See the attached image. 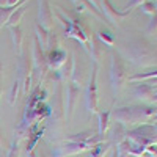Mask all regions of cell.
<instances>
[{
	"label": "cell",
	"mask_w": 157,
	"mask_h": 157,
	"mask_svg": "<svg viewBox=\"0 0 157 157\" xmlns=\"http://www.w3.org/2000/svg\"><path fill=\"white\" fill-rule=\"evenodd\" d=\"M155 77H157V72H155V69H154L152 72H146V74H134V75H130V77H127V82L135 83V82L149 80V78H154V80H155Z\"/></svg>",
	"instance_id": "obj_24"
},
{
	"label": "cell",
	"mask_w": 157,
	"mask_h": 157,
	"mask_svg": "<svg viewBox=\"0 0 157 157\" xmlns=\"http://www.w3.org/2000/svg\"><path fill=\"white\" fill-rule=\"evenodd\" d=\"M126 138L129 141L135 143V145H141L145 148L155 145V124L146 123V124H140L134 129H127Z\"/></svg>",
	"instance_id": "obj_3"
},
{
	"label": "cell",
	"mask_w": 157,
	"mask_h": 157,
	"mask_svg": "<svg viewBox=\"0 0 157 157\" xmlns=\"http://www.w3.org/2000/svg\"><path fill=\"white\" fill-rule=\"evenodd\" d=\"M98 64L94 63L93 71H91V77H90V83H88V90H86V98H85V105L90 115L98 113Z\"/></svg>",
	"instance_id": "obj_9"
},
{
	"label": "cell",
	"mask_w": 157,
	"mask_h": 157,
	"mask_svg": "<svg viewBox=\"0 0 157 157\" xmlns=\"http://www.w3.org/2000/svg\"><path fill=\"white\" fill-rule=\"evenodd\" d=\"M149 35H155V17H151L149 21V25H148V30H146Z\"/></svg>",
	"instance_id": "obj_32"
},
{
	"label": "cell",
	"mask_w": 157,
	"mask_h": 157,
	"mask_svg": "<svg viewBox=\"0 0 157 157\" xmlns=\"http://www.w3.org/2000/svg\"><path fill=\"white\" fill-rule=\"evenodd\" d=\"M27 157H36V154L33 151H30V152H27Z\"/></svg>",
	"instance_id": "obj_37"
},
{
	"label": "cell",
	"mask_w": 157,
	"mask_h": 157,
	"mask_svg": "<svg viewBox=\"0 0 157 157\" xmlns=\"http://www.w3.org/2000/svg\"><path fill=\"white\" fill-rule=\"evenodd\" d=\"M66 36L68 38H74L77 39L80 44H83V47H86L88 50V38H90V32L80 24V21H72L71 27L66 30Z\"/></svg>",
	"instance_id": "obj_13"
},
{
	"label": "cell",
	"mask_w": 157,
	"mask_h": 157,
	"mask_svg": "<svg viewBox=\"0 0 157 157\" xmlns=\"http://www.w3.org/2000/svg\"><path fill=\"white\" fill-rule=\"evenodd\" d=\"M134 96H135L137 99H140L141 102L148 104V105L155 107V101H157L155 85L140 82V83H138V85H135V88H134Z\"/></svg>",
	"instance_id": "obj_11"
},
{
	"label": "cell",
	"mask_w": 157,
	"mask_h": 157,
	"mask_svg": "<svg viewBox=\"0 0 157 157\" xmlns=\"http://www.w3.org/2000/svg\"><path fill=\"white\" fill-rule=\"evenodd\" d=\"M86 64L82 60L72 58V72H71V83L82 88V85L86 80Z\"/></svg>",
	"instance_id": "obj_14"
},
{
	"label": "cell",
	"mask_w": 157,
	"mask_h": 157,
	"mask_svg": "<svg viewBox=\"0 0 157 157\" xmlns=\"http://www.w3.org/2000/svg\"><path fill=\"white\" fill-rule=\"evenodd\" d=\"M6 157H19V141L16 138H13V143H11V148L6 154Z\"/></svg>",
	"instance_id": "obj_30"
},
{
	"label": "cell",
	"mask_w": 157,
	"mask_h": 157,
	"mask_svg": "<svg viewBox=\"0 0 157 157\" xmlns=\"http://www.w3.org/2000/svg\"><path fill=\"white\" fill-rule=\"evenodd\" d=\"M78 94H80V88L69 83L68 85V91H66V105H64V116H66V123H69L71 116L74 113V109L77 105V101H78Z\"/></svg>",
	"instance_id": "obj_15"
},
{
	"label": "cell",
	"mask_w": 157,
	"mask_h": 157,
	"mask_svg": "<svg viewBox=\"0 0 157 157\" xmlns=\"http://www.w3.org/2000/svg\"><path fill=\"white\" fill-rule=\"evenodd\" d=\"M30 58H32V66H33V75H36V78L39 80V85H41V80L46 77L49 66H47V58L44 55V49L36 41V38L33 39V44H32Z\"/></svg>",
	"instance_id": "obj_6"
},
{
	"label": "cell",
	"mask_w": 157,
	"mask_h": 157,
	"mask_svg": "<svg viewBox=\"0 0 157 157\" xmlns=\"http://www.w3.org/2000/svg\"><path fill=\"white\" fill-rule=\"evenodd\" d=\"M116 123L123 124L126 129H134L140 124L149 123L152 118H155V107L151 105H129L116 109L113 113Z\"/></svg>",
	"instance_id": "obj_1"
},
{
	"label": "cell",
	"mask_w": 157,
	"mask_h": 157,
	"mask_svg": "<svg viewBox=\"0 0 157 157\" xmlns=\"http://www.w3.org/2000/svg\"><path fill=\"white\" fill-rule=\"evenodd\" d=\"M112 157H118V152H116V148L113 149V152H112Z\"/></svg>",
	"instance_id": "obj_38"
},
{
	"label": "cell",
	"mask_w": 157,
	"mask_h": 157,
	"mask_svg": "<svg viewBox=\"0 0 157 157\" xmlns=\"http://www.w3.org/2000/svg\"><path fill=\"white\" fill-rule=\"evenodd\" d=\"M140 8H141L143 13L149 14L151 17H155V0H148V2H145Z\"/></svg>",
	"instance_id": "obj_28"
},
{
	"label": "cell",
	"mask_w": 157,
	"mask_h": 157,
	"mask_svg": "<svg viewBox=\"0 0 157 157\" xmlns=\"http://www.w3.org/2000/svg\"><path fill=\"white\" fill-rule=\"evenodd\" d=\"M88 52H90V55L93 57L94 63L98 64L101 57H102V54H104V44L99 41L98 36L93 35V33H91L90 38H88Z\"/></svg>",
	"instance_id": "obj_17"
},
{
	"label": "cell",
	"mask_w": 157,
	"mask_h": 157,
	"mask_svg": "<svg viewBox=\"0 0 157 157\" xmlns=\"http://www.w3.org/2000/svg\"><path fill=\"white\" fill-rule=\"evenodd\" d=\"M104 141V135H94L93 138H90L86 141H66V145H63L60 148H57L55 151V157H66V155H75V154H82L85 151L93 149L94 145Z\"/></svg>",
	"instance_id": "obj_5"
},
{
	"label": "cell",
	"mask_w": 157,
	"mask_h": 157,
	"mask_svg": "<svg viewBox=\"0 0 157 157\" xmlns=\"http://www.w3.org/2000/svg\"><path fill=\"white\" fill-rule=\"evenodd\" d=\"M126 54L130 63L135 66H154L155 64V49L145 41H137L126 46Z\"/></svg>",
	"instance_id": "obj_2"
},
{
	"label": "cell",
	"mask_w": 157,
	"mask_h": 157,
	"mask_svg": "<svg viewBox=\"0 0 157 157\" xmlns=\"http://www.w3.org/2000/svg\"><path fill=\"white\" fill-rule=\"evenodd\" d=\"M38 5H39V13H38L39 22L38 24L47 32H50L54 29V13H52L50 0H38Z\"/></svg>",
	"instance_id": "obj_12"
},
{
	"label": "cell",
	"mask_w": 157,
	"mask_h": 157,
	"mask_svg": "<svg viewBox=\"0 0 157 157\" xmlns=\"http://www.w3.org/2000/svg\"><path fill=\"white\" fill-rule=\"evenodd\" d=\"M52 120L54 123H64L66 121V116H64V90H63V83L58 82L54 98H52V107L49 109Z\"/></svg>",
	"instance_id": "obj_8"
},
{
	"label": "cell",
	"mask_w": 157,
	"mask_h": 157,
	"mask_svg": "<svg viewBox=\"0 0 157 157\" xmlns=\"http://www.w3.org/2000/svg\"><path fill=\"white\" fill-rule=\"evenodd\" d=\"M71 2L75 5V8H77V11L78 13H83V11H86V10H90L93 14L96 16V17H104L102 14H101V11H98V10H94L93 6H91L86 0H71Z\"/></svg>",
	"instance_id": "obj_22"
},
{
	"label": "cell",
	"mask_w": 157,
	"mask_h": 157,
	"mask_svg": "<svg viewBox=\"0 0 157 157\" xmlns=\"http://www.w3.org/2000/svg\"><path fill=\"white\" fill-rule=\"evenodd\" d=\"M99 11H102L101 14L105 16L115 27H120V25L123 24V21L130 14L129 11H118V10H115L110 0H99Z\"/></svg>",
	"instance_id": "obj_10"
},
{
	"label": "cell",
	"mask_w": 157,
	"mask_h": 157,
	"mask_svg": "<svg viewBox=\"0 0 157 157\" xmlns=\"http://www.w3.org/2000/svg\"><path fill=\"white\" fill-rule=\"evenodd\" d=\"M126 132H127V129L123 124L115 123L110 127V132H109V143H110V145L118 146L120 143H123L126 140Z\"/></svg>",
	"instance_id": "obj_18"
},
{
	"label": "cell",
	"mask_w": 157,
	"mask_h": 157,
	"mask_svg": "<svg viewBox=\"0 0 157 157\" xmlns=\"http://www.w3.org/2000/svg\"><path fill=\"white\" fill-rule=\"evenodd\" d=\"M19 88H21V83L17 82V78H16L14 83H13V86H11V91H10V105H14V104H16Z\"/></svg>",
	"instance_id": "obj_29"
},
{
	"label": "cell",
	"mask_w": 157,
	"mask_h": 157,
	"mask_svg": "<svg viewBox=\"0 0 157 157\" xmlns=\"http://www.w3.org/2000/svg\"><path fill=\"white\" fill-rule=\"evenodd\" d=\"M35 32H36V41L41 44L43 49H47V39H49V32L43 29L39 24L35 25Z\"/></svg>",
	"instance_id": "obj_23"
},
{
	"label": "cell",
	"mask_w": 157,
	"mask_h": 157,
	"mask_svg": "<svg viewBox=\"0 0 157 157\" xmlns=\"http://www.w3.org/2000/svg\"><path fill=\"white\" fill-rule=\"evenodd\" d=\"M112 149V145L109 141H105V143H98V145H94L93 146V149H91V154H90V157H105V154L109 152Z\"/></svg>",
	"instance_id": "obj_21"
},
{
	"label": "cell",
	"mask_w": 157,
	"mask_h": 157,
	"mask_svg": "<svg viewBox=\"0 0 157 157\" xmlns=\"http://www.w3.org/2000/svg\"><path fill=\"white\" fill-rule=\"evenodd\" d=\"M94 137V132L93 130H85V132H80V134H75V135H69L66 138V141H86L90 138H93Z\"/></svg>",
	"instance_id": "obj_25"
},
{
	"label": "cell",
	"mask_w": 157,
	"mask_h": 157,
	"mask_svg": "<svg viewBox=\"0 0 157 157\" xmlns=\"http://www.w3.org/2000/svg\"><path fill=\"white\" fill-rule=\"evenodd\" d=\"M3 146V132H2V129H0V148Z\"/></svg>",
	"instance_id": "obj_36"
},
{
	"label": "cell",
	"mask_w": 157,
	"mask_h": 157,
	"mask_svg": "<svg viewBox=\"0 0 157 157\" xmlns=\"http://www.w3.org/2000/svg\"><path fill=\"white\" fill-rule=\"evenodd\" d=\"M21 2H22V0H6L5 6H6V8H14V6H17Z\"/></svg>",
	"instance_id": "obj_33"
},
{
	"label": "cell",
	"mask_w": 157,
	"mask_h": 157,
	"mask_svg": "<svg viewBox=\"0 0 157 157\" xmlns=\"http://www.w3.org/2000/svg\"><path fill=\"white\" fill-rule=\"evenodd\" d=\"M127 68L126 63L121 58L120 54L113 52L112 54V66H110V82H112V88L113 93L118 94L121 91V88L124 86V83L127 82Z\"/></svg>",
	"instance_id": "obj_4"
},
{
	"label": "cell",
	"mask_w": 157,
	"mask_h": 157,
	"mask_svg": "<svg viewBox=\"0 0 157 157\" xmlns=\"http://www.w3.org/2000/svg\"><path fill=\"white\" fill-rule=\"evenodd\" d=\"M32 77H33L32 58L29 57V54H21L17 61V82L22 86L24 94H29L32 86Z\"/></svg>",
	"instance_id": "obj_7"
},
{
	"label": "cell",
	"mask_w": 157,
	"mask_h": 157,
	"mask_svg": "<svg viewBox=\"0 0 157 157\" xmlns=\"http://www.w3.org/2000/svg\"><path fill=\"white\" fill-rule=\"evenodd\" d=\"M14 8H6V6L0 8V29H3L5 25L8 24V21H10V17L13 14V11H14Z\"/></svg>",
	"instance_id": "obj_26"
},
{
	"label": "cell",
	"mask_w": 157,
	"mask_h": 157,
	"mask_svg": "<svg viewBox=\"0 0 157 157\" xmlns=\"http://www.w3.org/2000/svg\"><path fill=\"white\" fill-rule=\"evenodd\" d=\"M2 94H3V85H2V74H0V99H2Z\"/></svg>",
	"instance_id": "obj_35"
},
{
	"label": "cell",
	"mask_w": 157,
	"mask_h": 157,
	"mask_svg": "<svg viewBox=\"0 0 157 157\" xmlns=\"http://www.w3.org/2000/svg\"><path fill=\"white\" fill-rule=\"evenodd\" d=\"M98 39H99L104 46H109V47L115 46V38H113L112 33H109V32H99V33H98Z\"/></svg>",
	"instance_id": "obj_27"
},
{
	"label": "cell",
	"mask_w": 157,
	"mask_h": 157,
	"mask_svg": "<svg viewBox=\"0 0 157 157\" xmlns=\"http://www.w3.org/2000/svg\"><path fill=\"white\" fill-rule=\"evenodd\" d=\"M110 116H112L110 110H105L104 113L99 115V126H98V134L99 135H105V132L109 130V127H110V123H109Z\"/></svg>",
	"instance_id": "obj_20"
},
{
	"label": "cell",
	"mask_w": 157,
	"mask_h": 157,
	"mask_svg": "<svg viewBox=\"0 0 157 157\" xmlns=\"http://www.w3.org/2000/svg\"><path fill=\"white\" fill-rule=\"evenodd\" d=\"M10 33H11V39H13V46L14 50L21 55L22 54V44H24V35L19 25H11L10 27Z\"/></svg>",
	"instance_id": "obj_19"
},
{
	"label": "cell",
	"mask_w": 157,
	"mask_h": 157,
	"mask_svg": "<svg viewBox=\"0 0 157 157\" xmlns=\"http://www.w3.org/2000/svg\"><path fill=\"white\" fill-rule=\"evenodd\" d=\"M145 2H148V0H130V2H129V3H127V5L123 8V11H129V13H130L134 8H140V6H141L143 3H145Z\"/></svg>",
	"instance_id": "obj_31"
},
{
	"label": "cell",
	"mask_w": 157,
	"mask_h": 157,
	"mask_svg": "<svg viewBox=\"0 0 157 157\" xmlns=\"http://www.w3.org/2000/svg\"><path fill=\"white\" fill-rule=\"evenodd\" d=\"M86 2H88L91 6H93L94 10H98V11H99V0H86Z\"/></svg>",
	"instance_id": "obj_34"
},
{
	"label": "cell",
	"mask_w": 157,
	"mask_h": 157,
	"mask_svg": "<svg viewBox=\"0 0 157 157\" xmlns=\"http://www.w3.org/2000/svg\"><path fill=\"white\" fill-rule=\"evenodd\" d=\"M68 60V54L61 49H54L50 50V54L47 57V66L52 69H60Z\"/></svg>",
	"instance_id": "obj_16"
}]
</instances>
